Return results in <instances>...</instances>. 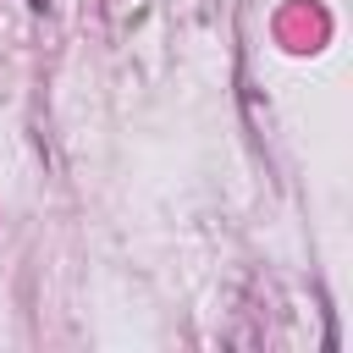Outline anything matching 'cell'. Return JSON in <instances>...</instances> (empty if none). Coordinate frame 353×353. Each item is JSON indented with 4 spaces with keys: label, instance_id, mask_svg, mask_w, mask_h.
I'll use <instances>...</instances> for the list:
<instances>
[{
    "label": "cell",
    "instance_id": "obj_1",
    "mask_svg": "<svg viewBox=\"0 0 353 353\" xmlns=\"http://www.w3.org/2000/svg\"><path fill=\"white\" fill-rule=\"evenodd\" d=\"M28 6H33V11H44V6H50V0H28Z\"/></svg>",
    "mask_w": 353,
    "mask_h": 353
}]
</instances>
